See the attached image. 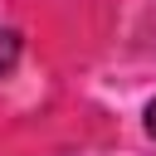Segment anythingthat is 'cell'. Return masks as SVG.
<instances>
[{"label":"cell","mask_w":156,"mask_h":156,"mask_svg":"<svg viewBox=\"0 0 156 156\" xmlns=\"http://www.w3.org/2000/svg\"><path fill=\"white\" fill-rule=\"evenodd\" d=\"M20 63V34L15 29H0V78Z\"/></svg>","instance_id":"1"},{"label":"cell","mask_w":156,"mask_h":156,"mask_svg":"<svg viewBox=\"0 0 156 156\" xmlns=\"http://www.w3.org/2000/svg\"><path fill=\"white\" fill-rule=\"evenodd\" d=\"M146 132H151V136H156V98H151V102H146Z\"/></svg>","instance_id":"2"}]
</instances>
